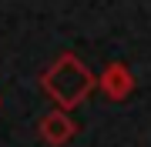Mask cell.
Segmentation results:
<instances>
[{"label":"cell","instance_id":"cell-1","mask_svg":"<svg viewBox=\"0 0 151 147\" xmlns=\"http://www.w3.org/2000/svg\"><path fill=\"white\" fill-rule=\"evenodd\" d=\"M37 84H40L44 97L54 104V107H60V110H77L97 90L94 70L77 54H70V50L60 54V57H54L47 67H44L40 77H37Z\"/></svg>","mask_w":151,"mask_h":147},{"label":"cell","instance_id":"cell-2","mask_svg":"<svg viewBox=\"0 0 151 147\" xmlns=\"http://www.w3.org/2000/svg\"><path fill=\"white\" fill-rule=\"evenodd\" d=\"M74 134H77V120L70 117V110L54 107L37 120V137L47 147H64V144L74 141Z\"/></svg>","mask_w":151,"mask_h":147},{"label":"cell","instance_id":"cell-3","mask_svg":"<svg viewBox=\"0 0 151 147\" xmlns=\"http://www.w3.org/2000/svg\"><path fill=\"white\" fill-rule=\"evenodd\" d=\"M97 90H101L111 104L128 100L131 94H134V74H131V67L121 64V60H111V64L97 74Z\"/></svg>","mask_w":151,"mask_h":147},{"label":"cell","instance_id":"cell-4","mask_svg":"<svg viewBox=\"0 0 151 147\" xmlns=\"http://www.w3.org/2000/svg\"><path fill=\"white\" fill-rule=\"evenodd\" d=\"M0 107H4V97H0Z\"/></svg>","mask_w":151,"mask_h":147}]
</instances>
